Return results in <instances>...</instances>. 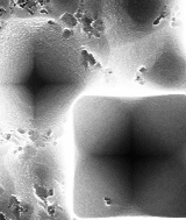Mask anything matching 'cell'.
Wrapping results in <instances>:
<instances>
[{
  "label": "cell",
  "instance_id": "2",
  "mask_svg": "<svg viewBox=\"0 0 186 220\" xmlns=\"http://www.w3.org/2000/svg\"><path fill=\"white\" fill-rule=\"evenodd\" d=\"M99 73L69 27L54 20L8 23L3 29L0 52L4 125L19 133L57 128Z\"/></svg>",
  "mask_w": 186,
  "mask_h": 220
},
{
  "label": "cell",
  "instance_id": "1",
  "mask_svg": "<svg viewBox=\"0 0 186 220\" xmlns=\"http://www.w3.org/2000/svg\"><path fill=\"white\" fill-rule=\"evenodd\" d=\"M79 219H186V94H85L72 109Z\"/></svg>",
  "mask_w": 186,
  "mask_h": 220
}]
</instances>
